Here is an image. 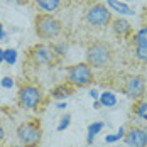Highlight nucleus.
Instances as JSON below:
<instances>
[{
  "instance_id": "nucleus-1",
  "label": "nucleus",
  "mask_w": 147,
  "mask_h": 147,
  "mask_svg": "<svg viewBox=\"0 0 147 147\" xmlns=\"http://www.w3.org/2000/svg\"><path fill=\"white\" fill-rule=\"evenodd\" d=\"M115 59V49L107 41H93L86 49V63L91 68L107 69Z\"/></svg>"
},
{
  "instance_id": "nucleus-2",
  "label": "nucleus",
  "mask_w": 147,
  "mask_h": 147,
  "mask_svg": "<svg viewBox=\"0 0 147 147\" xmlns=\"http://www.w3.org/2000/svg\"><path fill=\"white\" fill-rule=\"evenodd\" d=\"M61 56L58 54L54 44H47V42H39V44L32 46L27 51L26 63L32 66H58L61 63Z\"/></svg>"
},
{
  "instance_id": "nucleus-3",
  "label": "nucleus",
  "mask_w": 147,
  "mask_h": 147,
  "mask_svg": "<svg viewBox=\"0 0 147 147\" xmlns=\"http://www.w3.org/2000/svg\"><path fill=\"white\" fill-rule=\"evenodd\" d=\"M34 29L39 39L42 41H51V39H58L63 32V24L56 15L39 12L34 19Z\"/></svg>"
},
{
  "instance_id": "nucleus-4",
  "label": "nucleus",
  "mask_w": 147,
  "mask_h": 147,
  "mask_svg": "<svg viewBox=\"0 0 147 147\" xmlns=\"http://www.w3.org/2000/svg\"><path fill=\"white\" fill-rule=\"evenodd\" d=\"M115 88L120 90L125 96L135 100H140L146 93V78L140 74H129V73H122L117 76L115 81Z\"/></svg>"
},
{
  "instance_id": "nucleus-5",
  "label": "nucleus",
  "mask_w": 147,
  "mask_h": 147,
  "mask_svg": "<svg viewBox=\"0 0 147 147\" xmlns=\"http://www.w3.org/2000/svg\"><path fill=\"white\" fill-rule=\"evenodd\" d=\"M83 17H85V22L88 24L90 27L103 29V27L110 26V22L113 19V14H112V10L105 3L93 0V2H90L88 5H86Z\"/></svg>"
},
{
  "instance_id": "nucleus-6",
  "label": "nucleus",
  "mask_w": 147,
  "mask_h": 147,
  "mask_svg": "<svg viewBox=\"0 0 147 147\" xmlns=\"http://www.w3.org/2000/svg\"><path fill=\"white\" fill-rule=\"evenodd\" d=\"M44 102V91L41 86L24 81L19 86V93H17V103L20 108H27V110H36L41 107V103Z\"/></svg>"
},
{
  "instance_id": "nucleus-7",
  "label": "nucleus",
  "mask_w": 147,
  "mask_h": 147,
  "mask_svg": "<svg viewBox=\"0 0 147 147\" xmlns=\"http://www.w3.org/2000/svg\"><path fill=\"white\" fill-rule=\"evenodd\" d=\"M17 139L27 147H37L42 139V123L39 118H30L17 127Z\"/></svg>"
},
{
  "instance_id": "nucleus-8",
  "label": "nucleus",
  "mask_w": 147,
  "mask_h": 147,
  "mask_svg": "<svg viewBox=\"0 0 147 147\" xmlns=\"http://www.w3.org/2000/svg\"><path fill=\"white\" fill-rule=\"evenodd\" d=\"M66 81L71 86H74V88H86L90 85H93V81H95L93 68L90 66L86 61L85 63H76V64L68 68Z\"/></svg>"
},
{
  "instance_id": "nucleus-9",
  "label": "nucleus",
  "mask_w": 147,
  "mask_h": 147,
  "mask_svg": "<svg viewBox=\"0 0 147 147\" xmlns=\"http://www.w3.org/2000/svg\"><path fill=\"white\" fill-rule=\"evenodd\" d=\"M123 140L129 147H147V125H132L127 129Z\"/></svg>"
},
{
  "instance_id": "nucleus-10",
  "label": "nucleus",
  "mask_w": 147,
  "mask_h": 147,
  "mask_svg": "<svg viewBox=\"0 0 147 147\" xmlns=\"http://www.w3.org/2000/svg\"><path fill=\"white\" fill-rule=\"evenodd\" d=\"M110 27L113 30V34L117 37H120V39H130L134 34L132 24L127 19H123V17H113L112 22H110Z\"/></svg>"
},
{
  "instance_id": "nucleus-11",
  "label": "nucleus",
  "mask_w": 147,
  "mask_h": 147,
  "mask_svg": "<svg viewBox=\"0 0 147 147\" xmlns=\"http://www.w3.org/2000/svg\"><path fill=\"white\" fill-rule=\"evenodd\" d=\"M63 0H34V5L39 12H46V14H53L58 12L61 9Z\"/></svg>"
},
{
  "instance_id": "nucleus-12",
  "label": "nucleus",
  "mask_w": 147,
  "mask_h": 147,
  "mask_svg": "<svg viewBox=\"0 0 147 147\" xmlns=\"http://www.w3.org/2000/svg\"><path fill=\"white\" fill-rule=\"evenodd\" d=\"M74 86H71L68 81H64V83H61L58 86H54V88L51 90V96L54 98V100H66L68 96H71L74 93Z\"/></svg>"
},
{
  "instance_id": "nucleus-13",
  "label": "nucleus",
  "mask_w": 147,
  "mask_h": 147,
  "mask_svg": "<svg viewBox=\"0 0 147 147\" xmlns=\"http://www.w3.org/2000/svg\"><path fill=\"white\" fill-rule=\"evenodd\" d=\"M107 5L110 10H113L115 14H122V15H134V9L130 5L123 3L122 0H107Z\"/></svg>"
},
{
  "instance_id": "nucleus-14",
  "label": "nucleus",
  "mask_w": 147,
  "mask_h": 147,
  "mask_svg": "<svg viewBox=\"0 0 147 147\" xmlns=\"http://www.w3.org/2000/svg\"><path fill=\"white\" fill-rule=\"evenodd\" d=\"M129 41L132 42L134 47H137V46H147V26H142L137 32H134L132 37Z\"/></svg>"
},
{
  "instance_id": "nucleus-15",
  "label": "nucleus",
  "mask_w": 147,
  "mask_h": 147,
  "mask_svg": "<svg viewBox=\"0 0 147 147\" xmlns=\"http://www.w3.org/2000/svg\"><path fill=\"white\" fill-rule=\"evenodd\" d=\"M132 112L137 118L147 122V102L146 100H142V98L140 100H135L134 102V107H132Z\"/></svg>"
},
{
  "instance_id": "nucleus-16",
  "label": "nucleus",
  "mask_w": 147,
  "mask_h": 147,
  "mask_svg": "<svg viewBox=\"0 0 147 147\" xmlns=\"http://www.w3.org/2000/svg\"><path fill=\"white\" fill-rule=\"evenodd\" d=\"M98 100L102 103V107H105V108H113L117 105V95L113 91H103V93H100V98Z\"/></svg>"
},
{
  "instance_id": "nucleus-17",
  "label": "nucleus",
  "mask_w": 147,
  "mask_h": 147,
  "mask_svg": "<svg viewBox=\"0 0 147 147\" xmlns=\"http://www.w3.org/2000/svg\"><path fill=\"white\" fill-rule=\"evenodd\" d=\"M103 127H105L103 122H93V123H90L88 125V134H86V142H88V144H93L95 137L103 130Z\"/></svg>"
},
{
  "instance_id": "nucleus-18",
  "label": "nucleus",
  "mask_w": 147,
  "mask_h": 147,
  "mask_svg": "<svg viewBox=\"0 0 147 147\" xmlns=\"http://www.w3.org/2000/svg\"><path fill=\"white\" fill-rule=\"evenodd\" d=\"M134 58L137 59L139 63H142V64H147V46L134 47Z\"/></svg>"
},
{
  "instance_id": "nucleus-19",
  "label": "nucleus",
  "mask_w": 147,
  "mask_h": 147,
  "mask_svg": "<svg viewBox=\"0 0 147 147\" xmlns=\"http://www.w3.org/2000/svg\"><path fill=\"white\" fill-rule=\"evenodd\" d=\"M15 61H17V51L15 49H3V63L12 66Z\"/></svg>"
},
{
  "instance_id": "nucleus-20",
  "label": "nucleus",
  "mask_w": 147,
  "mask_h": 147,
  "mask_svg": "<svg viewBox=\"0 0 147 147\" xmlns=\"http://www.w3.org/2000/svg\"><path fill=\"white\" fill-rule=\"evenodd\" d=\"M69 123H71V115L69 113H66V115H63L61 117V120H59V123H58V132H64L68 127H69Z\"/></svg>"
},
{
  "instance_id": "nucleus-21",
  "label": "nucleus",
  "mask_w": 147,
  "mask_h": 147,
  "mask_svg": "<svg viewBox=\"0 0 147 147\" xmlns=\"http://www.w3.org/2000/svg\"><path fill=\"white\" fill-rule=\"evenodd\" d=\"M0 85H2L3 88H12V86H14V78H10V76H3L2 81H0Z\"/></svg>"
},
{
  "instance_id": "nucleus-22",
  "label": "nucleus",
  "mask_w": 147,
  "mask_h": 147,
  "mask_svg": "<svg viewBox=\"0 0 147 147\" xmlns=\"http://www.w3.org/2000/svg\"><path fill=\"white\" fill-rule=\"evenodd\" d=\"M122 137L118 135V134H112V135H105V142L107 144H113V142H117V140H120Z\"/></svg>"
},
{
  "instance_id": "nucleus-23",
  "label": "nucleus",
  "mask_w": 147,
  "mask_h": 147,
  "mask_svg": "<svg viewBox=\"0 0 147 147\" xmlns=\"http://www.w3.org/2000/svg\"><path fill=\"white\" fill-rule=\"evenodd\" d=\"M3 140H5V129H3V125L0 123V146H2Z\"/></svg>"
},
{
  "instance_id": "nucleus-24",
  "label": "nucleus",
  "mask_w": 147,
  "mask_h": 147,
  "mask_svg": "<svg viewBox=\"0 0 147 147\" xmlns=\"http://www.w3.org/2000/svg\"><path fill=\"white\" fill-rule=\"evenodd\" d=\"M90 96H91L93 100H98V98H100V93H98L96 90H91V91H90Z\"/></svg>"
},
{
  "instance_id": "nucleus-25",
  "label": "nucleus",
  "mask_w": 147,
  "mask_h": 147,
  "mask_svg": "<svg viewBox=\"0 0 147 147\" xmlns=\"http://www.w3.org/2000/svg\"><path fill=\"white\" fill-rule=\"evenodd\" d=\"M3 37H5V36H3V26H2V24H0V41H2V39H3Z\"/></svg>"
},
{
  "instance_id": "nucleus-26",
  "label": "nucleus",
  "mask_w": 147,
  "mask_h": 147,
  "mask_svg": "<svg viewBox=\"0 0 147 147\" xmlns=\"http://www.w3.org/2000/svg\"><path fill=\"white\" fill-rule=\"evenodd\" d=\"M58 108H66V102H59L58 103Z\"/></svg>"
},
{
  "instance_id": "nucleus-27",
  "label": "nucleus",
  "mask_w": 147,
  "mask_h": 147,
  "mask_svg": "<svg viewBox=\"0 0 147 147\" xmlns=\"http://www.w3.org/2000/svg\"><path fill=\"white\" fill-rule=\"evenodd\" d=\"M9 2H15V3H26L27 0H9Z\"/></svg>"
},
{
  "instance_id": "nucleus-28",
  "label": "nucleus",
  "mask_w": 147,
  "mask_h": 147,
  "mask_svg": "<svg viewBox=\"0 0 147 147\" xmlns=\"http://www.w3.org/2000/svg\"><path fill=\"white\" fill-rule=\"evenodd\" d=\"M3 63V49H0V64Z\"/></svg>"
},
{
  "instance_id": "nucleus-29",
  "label": "nucleus",
  "mask_w": 147,
  "mask_h": 147,
  "mask_svg": "<svg viewBox=\"0 0 147 147\" xmlns=\"http://www.w3.org/2000/svg\"><path fill=\"white\" fill-rule=\"evenodd\" d=\"M10 147H27V146H24V144H15V146H10Z\"/></svg>"
}]
</instances>
